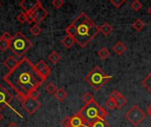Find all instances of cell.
<instances>
[{
  "instance_id": "1",
  "label": "cell",
  "mask_w": 151,
  "mask_h": 127,
  "mask_svg": "<svg viewBox=\"0 0 151 127\" xmlns=\"http://www.w3.org/2000/svg\"><path fill=\"white\" fill-rule=\"evenodd\" d=\"M4 80L16 93L21 102L29 96L30 93L36 90L46 80L37 72L35 65L27 58L20 59L15 68L9 71L4 77Z\"/></svg>"
},
{
  "instance_id": "2",
  "label": "cell",
  "mask_w": 151,
  "mask_h": 127,
  "mask_svg": "<svg viewBox=\"0 0 151 127\" xmlns=\"http://www.w3.org/2000/svg\"><path fill=\"white\" fill-rule=\"evenodd\" d=\"M65 32L74 38L75 42L82 48L86 47L100 32V27L96 25L85 12L81 14L71 23Z\"/></svg>"
},
{
  "instance_id": "3",
  "label": "cell",
  "mask_w": 151,
  "mask_h": 127,
  "mask_svg": "<svg viewBox=\"0 0 151 127\" xmlns=\"http://www.w3.org/2000/svg\"><path fill=\"white\" fill-rule=\"evenodd\" d=\"M81 116L84 118L86 125H90L95 123L99 119H105L108 116V112L101 105H99L96 101L88 104H85L79 111Z\"/></svg>"
},
{
  "instance_id": "4",
  "label": "cell",
  "mask_w": 151,
  "mask_h": 127,
  "mask_svg": "<svg viewBox=\"0 0 151 127\" xmlns=\"http://www.w3.org/2000/svg\"><path fill=\"white\" fill-rule=\"evenodd\" d=\"M113 76L106 74L102 68L99 66H96L86 77L85 80L95 90L101 89Z\"/></svg>"
},
{
  "instance_id": "5",
  "label": "cell",
  "mask_w": 151,
  "mask_h": 127,
  "mask_svg": "<svg viewBox=\"0 0 151 127\" xmlns=\"http://www.w3.org/2000/svg\"><path fill=\"white\" fill-rule=\"evenodd\" d=\"M32 46V42L21 32H17L10 42V50L17 57H22Z\"/></svg>"
},
{
  "instance_id": "6",
  "label": "cell",
  "mask_w": 151,
  "mask_h": 127,
  "mask_svg": "<svg viewBox=\"0 0 151 127\" xmlns=\"http://www.w3.org/2000/svg\"><path fill=\"white\" fill-rule=\"evenodd\" d=\"M27 22L29 24L34 23V24H40L48 15V11L47 10L42 6V3L39 1L38 4L34 7V9L27 13Z\"/></svg>"
},
{
  "instance_id": "7",
  "label": "cell",
  "mask_w": 151,
  "mask_h": 127,
  "mask_svg": "<svg viewBox=\"0 0 151 127\" xmlns=\"http://www.w3.org/2000/svg\"><path fill=\"white\" fill-rule=\"evenodd\" d=\"M126 118L134 126H139L143 122V120L146 118V113L138 106L134 105L127 113H126Z\"/></svg>"
},
{
  "instance_id": "8",
  "label": "cell",
  "mask_w": 151,
  "mask_h": 127,
  "mask_svg": "<svg viewBox=\"0 0 151 127\" xmlns=\"http://www.w3.org/2000/svg\"><path fill=\"white\" fill-rule=\"evenodd\" d=\"M21 105L29 115H33L41 107V103L36 99L27 96L21 101Z\"/></svg>"
},
{
  "instance_id": "9",
  "label": "cell",
  "mask_w": 151,
  "mask_h": 127,
  "mask_svg": "<svg viewBox=\"0 0 151 127\" xmlns=\"http://www.w3.org/2000/svg\"><path fill=\"white\" fill-rule=\"evenodd\" d=\"M12 100V95L2 85H0V110H3L5 107H10V103ZM13 110V109H12Z\"/></svg>"
},
{
  "instance_id": "10",
  "label": "cell",
  "mask_w": 151,
  "mask_h": 127,
  "mask_svg": "<svg viewBox=\"0 0 151 127\" xmlns=\"http://www.w3.org/2000/svg\"><path fill=\"white\" fill-rule=\"evenodd\" d=\"M35 65V68L37 70V72L40 73V75L42 77H43L45 80L49 77V75L50 74V72H51V69L50 67L43 61V60H40Z\"/></svg>"
},
{
  "instance_id": "11",
  "label": "cell",
  "mask_w": 151,
  "mask_h": 127,
  "mask_svg": "<svg viewBox=\"0 0 151 127\" xmlns=\"http://www.w3.org/2000/svg\"><path fill=\"white\" fill-rule=\"evenodd\" d=\"M39 0H22L19 3V5L25 11L26 13L30 12L34 7L38 4Z\"/></svg>"
},
{
  "instance_id": "12",
  "label": "cell",
  "mask_w": 151,
  "mask_h": 127,
  "mask_svg": "<svg viewBox=\"0 0 151 127\" xmlns=\"http://www.w3.org/2000/svg\"><path fill=\"white\" fill-rule=\"evenodd\" d=\"M86 122L84 118L81 116V114L78 112L74 114L73 117H71V123L70 127H85Z\"/></svg>"
},
{
  "instance_id": "13",
  "label": "cell",
  "mask_w": 151,
  "mask_h": 127,
  "mask_svg": "<svg viewBox=\"0 0 151 127\" xmlns=\"http://www.w3.org/2000/svg\"><path fill=\"white\" fill-rule=\"evenodd\" d=\"M112 50H113V51L116 53V54H118V55H122L123 53H125L127 50V47L122 42H120V41H119L113 47H112Z\"/></svg>"
},
{
  "instance_id": "14",
  "label": "cell",
  "mask_w": 151,
  "mask_h": 127,
  "mask_svg": "<svg viewBox=\"0 0 151 127\" xmlns=\"http://www.w3.org/2000/svg\"><path fill=\"white\" fill-rule=\"evenodd\" d=\"M18 62H19V61H17L16 58H15L13 56H10L9 57H7V58L4 61V66H5L9 71H11V70H12L13 68H15V66L17 65Z\"/></svg>"
},
{
  "instance_id": "15",
  "label": "cell",
  "mask_w": 151,
  "mask_h": 127,
  "mask_svg": "<svg viewBox=\"0 0 151 127\" xmlns=\"http://www.w3.org/2000/svg\"><path fill=\"white\" fill-rule=\"evenodd\" d=\"M76 42H75V40H74V38L73 37H72V36H70V35H65L63 39H62V41H61V43L66 48V49H70V48H72L73 45H74V43H75Z\"/></svg>"
},
{
  "instance_id": "16",
  "label": "cell",
  "mask_w": 151,
  "mask_h": 127,
  "mask_svg": "<svg viewBox=\"0 0 151 127\" xmlns=\"http://www.w3.org/2000/svg\"><path fill=\"white\" fill-rule=\"evenodd\" d=\"M115 103H116V109L120 110L121 108H123L127 103V99L123 95H121L119 93V95H118V97L115 100Z\"/></svg>"
},
{
  "instance_id": "17",
  "label": "cell",
  "mask_w": 151,
  "mask_h": 127,
  "mask_svg": "<svg viewBox=\"0 0 151 127\" xmlns=\"http://www.w3.org/2000/svg\"><path fill=\"white\" fill-rule=\"evenodd\" d=\"M113 30V27L111 25H110L107 22H104L101 27H100V32L104 35V36H108Z\"/></svg>"
},
{
  "instance_id": "18",
  "label": "cell",
  "mask_w": 151,
  "mask_h": 127,
  "mask_svg": "<svg viewBox=\"0 0 151 127\" xmlns=\"http://www.w3.org/2000/svg\"><path fill=\"white\" fill-rule=\"evenodd\" d=\"M67 95H68V94L65 92V89H63V88H58V90L56 91V93L54 94V96H55V98L58 101V102H63L66 97H67Z\"/></svg>"
},
{
  "instance_id": "19",
  "label": "cell",
  "mask_w": 151,
  "mask_h": 127,
  "mask_svg": "<svg viewBox=\"0 0 151 127\" xmlns=\"http://www.w3.org/2000/svg\"><path fill=\"white\" fill-rule=\"evenodd\" d=\"M85 127H111V125L105 119H99L93 124L86 125Z\"/></svg>"
},
{
  "instance_id": "20",
  "label": "cell",
  "mask_w": 151,
  "mask_h": 127,
  "mask_svg": "<svg viewBox=\"0 0 151 127\" xmlns=\"http://www.w3.org/2000/svg\"><path fill=\"white\" fill-rule=\"evenodd\" d=\"M132 27H133V28H134L135 31L141 32V31L144 28L145 23H144V21H142L141 19H135V20L134 21V23L132 24Z\"/></svg>"
},
{
  "instance_id": "21",
  "label": "cell",
  "mask_w": 151,
  "mask_h": 127,
  "mask_svg": "<svg viewBox=\"0 0 151 127\" xmlns=\"http://www.w3.org/2000/svg\"><path fill=\"white\" fill-rule=\"evenodd\" d=\"M97 55H98V57H100V59L105 60V59H107V58L110 57L111 52L109 51V50H108L106 47H102V48L98 50Z\"/></svg>"
},
{
  "instance_id": "22",
  "label": "cell",
  "mask_w": 151,
  "mask_h": 127,
  "mask_svg": "<svg viewBox=\"0 0 151 127\" xmlns=\"http://www.w3.org/2000/svg\"><path fill=\"white\" fill-rule=\"evenodd\" d=\"M60 58H61V56H60L57 51H52V52L49 55V57H48V59H49L53 65H56V64L60 60Z\"/></svg>"
},
{
  "instance_id": "23",
  "label": "cell",
  "mask_w": 151,
  "mask_h": 127,
  "mask_svg": "<svg viewBox=\"0 0 151 127\" xmlns=\"http://www.w3.org/2000/svg\"><path fill=\"white\" fill-rule=\"evenodd\" d=\"M142 86H143L149 92H150L151 93V72L150 73H149V74L144 78V80H142Z\"/></svg>"
},
{
  "instance_id": "24",
  "label": "cell",
  "mask_w": 151,
  "mask_h": 127,
  "mask_svg": "<svg viewBox=\"0 0 151 127\" xmlns=\"http://www.w3.org/2000/svg\"><path fill=\"white\" fill-rule=\"evenodd\" d=\"M45 90H46V92H47L48 94H50V95H54V94L56 93V91L58 90V88H57V86L54 84V82L50 81V82L46 86Z\"/></svg>"
},
{
  "instance_id": "25",
  "label": "cell",
  "mask_w": 151,
  "mask_h": 127,
  "mask_svg": "<svg viewBox=\"0 0 151 127\" xmlns=\"http://www.w3.org/2000/svg\"><path fill=\"white\" fill-rule=\"evenodd\" d=\"M82 100H83V102H84L86 104H88V103H92L93 101H95L94 96H93V95H92L90 92L85 93V94L83 95V96H82Z\"/></svg>"
},
{
  "instance_id": "26",
  "label": "cell",
  "mask_w": 151,
  "mask_h": 127,
  "mask_svg": "<svg viewBox=\"0 0 151 127\" xmlns=\"http://www.w3.org/2000/svg\"><path fill=\"white\" fill-rule=\"evenodd\" d=\"M30 33L35 35V36H37L39 35L41 33H42V28L39 27V25H36V24H34L31 28H30Z\"/></svg>"
},
{
  "instance_id": "27",
  "label": "cell",
  "mask_w": 151,
  "mask_h": 127,
  "mask_svg": "<svg viewBox=\"0 0 151 127\" xmlns=\"http://www.w3.org/2000/svg\"><path fill=\"white\" fill-rule=\"evenodd\" d=\"M131 8L134 11H139L142 8V4L139 0H134L131 3Z\"/></svg>"
},
{
  "instance_id": "28",
  "label": "cell",
  "mask_w": 151,
  "mask_h": 127,
  "mask_svg": "<svg viewBox=\"0 0 151 127\" xmlns=\"http://www.w3.org/2000/svg\"><path fill=\"white\" fill-rule=\"evenodd\" d=\"M17 20L19 22V23H21V24H23V23H25V22H27V13L25 12V11H20L19 14H18V16H17Z\"/></svg>"
},
{
  "instance_id": "29",
  "label": "cell",
  "mask_w": 151,
  "mask_h": 127,
  "mask_svg": "<svg viewBox=\"0 0 151 127\" xmlns=\"http://www.w3.org/2000/svg\"><path fill=\"white\" fill-rule=\"evenodd\" d=\"M8 49H10V43L7 42H5L2 38H0V50L5 51Z\"/></svg>"
},
{
  "instance_id": "30",
  "label": "cell",
  "mask_w": 151,
  "mask_h": 127,
  "mask_svg": "<svg viewBox=\"0 0 151 127\" xmlns=\"http://www.w3.org/2000/svg\"><path fill=\"white\" fill-rule=\"evenodd\" d=\"M105 106L109 109V110H113L116 108V103H115V101L112 100V99H108L105 103Z\"/></svg>"
},
{
  "instance_id": "31",
  "label": "cell",
  "mask_w": 151,
  "mask_h": 127,
  "mask_svg": "<svg viewBox=\"0 0 151 127\" xmlns=\"http://www.w3.org/2000/svg\"><path fill=\"white\" fill-rule=\"evenodd\" d=\"M127 2V0H110V3L112 4L116 8H120L122 4H124Z\"/></svg>"
},
{
  "instance_id": "32",
  "label": "cell",
  "mask_w": 151,
  "mask_h": 127,
  "mask_svg": "<svg viewBox=\"0 0 151 127\" xmlns=\"http://www.w3.org/2000/svg\"><path fill=\"white\" fill-rule=\"evenodd\" d=\"M51 4H52V5H53L55 8L59 9V8H61V7L64 5L65 1H64V0H53V1L51 2Z\"/></svg>"
},
{
  "instance_id": "33",
  "label": "cell",
  "mask_w": 151,
  "mask_h": 127,
  "mask_svg": "<svg viewBox=\"0 0 151 127\" xmlns=\"http://www.w3.org/2000/svg\"><path fill=\"white\" fill-rule=\"evenodd\" d=\"M1 38H2L3 40H4L5 42H7L10 43V42H11V40H12V35L9 32H4V33L3 34V35L1 36Z\"/></svg>"
},
{
  "instance_id": "34",
  "label": "cell",
  "mask_w": 151,
  "mask_h": 127,
  "mask_svg": "<svg viewBox=\"0 0 151 127\" xmlns=\"http://www.w3.org/2000/svg\"><path fill=\"white\" fill-rule=\"evenodd\" d=\"M70 123H71V117H68V116L65 117L61 122L63 127H70Z\"/></svg>"
},
{
  "instance_id": "35",
  "label": "cell",
  "mask_w": 151,
  "mask_h": 127,
  "mask_svg": "<svg viewBox=\"0 0 151 127\" xmlns=\"http://www.w3.org/2000/svg\"><path fill=\"white\" fill-rule=\"evenodd\" d=\"M29 96L30 97H32V98H34V99H38V97L40 96V92L36 89V90H34V91H32L31 93H30V95H29Z\"/></svg>"
},
{
  "instance_id": "36",
  "label": "cell",
  "mask_w": 151,
  "mask_h": 127,
  "mask_svg": "<svg viewBox=\"0 0 151 127\" xmlns=\"http://www.w3.org/2000/svg\"><path fill=\"white\" fill-rule=\"evenodd\" d=\"M119 91H117V90H114V91H112V93L110 95V99H112V100H116V98L118 97V95H119Z\"/></svg>"
},
{
  "instance_id": "37",
  "label": "cell",
  "mask_w": 151,
  "mask_h": 127,
  "mask_svg": "<svg viewBox=\"0 0 151 127\" xmlns=\"http://www.w3.org/2000/svg\"><path fill=\"white\" fill-rule=\"evenodd\" d=\"M147 112H148L149 116L151 118V103L149 105V107H148V109H147Z\"/></svg>"
},
{
  "instance_id": "38",
  "label": "cell",
  "mask_w": 151,
  "mask_h": 127,
  "mask_svg": "<svg viewBox=\"0 0 151 127\" xmlns=\"http://www.w3.org/2000/svg\"><path fill=\"white\" fill-rule=\"evenodd\" d=\"M7 127H19V126L16 123H11Z\"/></svg>"
},
{
  "instance_id": "39",
  "label": "cell",
  "mask_w": 151,
  "mask_h": 127,
  "mask_svg": "<svg viewBox=\"0 0 151 127\" xmlns=\"http://www.w3.org/2000/svg\"><path fill=\"white\" fill-rule=\"evenodd\" d=\"M148 11H149V13H150V15L151 16V6L149 8V10H148Z\"/></svg>"
},
{
  "instance_id": "40",
  "label": "cell",
  "mask_w": 151,
  "mask_h": 127,
  "mask_svg": "<svg viewBox=\"0 0 151 127\" xmlns=\"http://www.w3.org/2000/svg\"><path fill=\"white\" fill-rule=\"evenodd\" d=\"M2 119H3V115H2V114L0 113V121H1Z\"/></svg>"
},
{
  "instance_id": "41",
  "label": "cell",
  "mask_w": 151,
  "mask_h": 127,
  "mask_svg": "<svg viewBox=\"0 0 151 127\" xmlns=\"http://www.w3.org/2000/svg\"><path fill=\"white\" fill-rule=\"evenodd\" d=\"M1 6H2V4H1V3H0V7H1Z\"/></svg>"
},
{
  "instance_id": "42",
  "label": "cell",
  "mask_w": 151,
  "mask_h": 127,
  "mask_svg": "<svg viewBox=\"0 0 151 127\" xmlns=\"http://www.w3.org/2000/svg\"><path fill=\"white\" fill-rule=\"evenodd\" d=\"M139 127H142V126H139Z\"/></svg>"
}]
</instances>
